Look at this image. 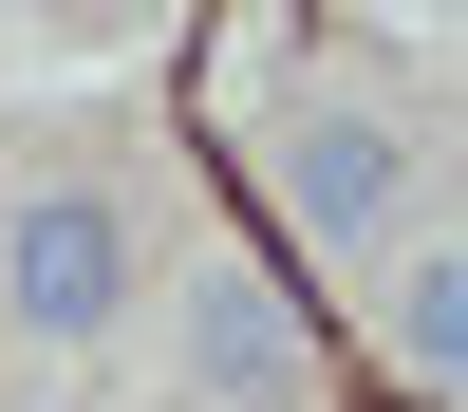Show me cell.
Returning <instances> with one entry per match:
<instances>
[{
    "label": "cell",
    "instance_id": "cell-2",
    "mask_svg": "<svg viewBox=\"0 0 468 412\" xmlns=\"http://www.w3.org/2000/svg\"><path fill=\"white\" fill-rule=\"evenodd\" d=\"M132 300H150V225H132V187H112L94 150H37V169L0 187V319H19L37 356H94Z\"/></svg>",
    "mask_w": 468,
    "mask_h": 412
},
{
    "label": "cell",
    "instance_id": "cell-1",
    "mask_svg": "<svg viewBox=\"0 0 468 412\" xmlns=\"http://www.w3.org/2000/svg\"><path fill=\"white\" fill-rule=\"evenodd\" d=\"M244 169H262V206H282L300 262H394L412 206H431V112L375 94V75H300L244 132Z\"/></svg>",
    "mask_w": 468,
    "mask_h": 412
},
{
    "label": "cell",
    "instance_id": "cell-4",
    "mask_svg": "<svg viewBox=\"0 0 468 412\" xmlns=\"http://www.w3.org/2000/svg\"><path fill=\"white\" fill-rule=\"evenodd\" d=\"M375 356L468 412V225H412V244L375 262Z\"/></svg>",
    "mask_w": 468,
    "mask_h": 412
},
{
    "label": "cell",
    "instance_id": "cell-3",
    "mask_svg": "<svg viewBox=\"0 0 468 412\" xmlns=\"http://www.w3.org/2000/svg\"><path fill=\"white\" fill-rule=\"evenodd\" d=\"M169 375L207 412H319V319L262 244H187L169 262Z\"/></svg>",
    "mask_w": 468,
    "mask_h": 412
}]
</instances>
